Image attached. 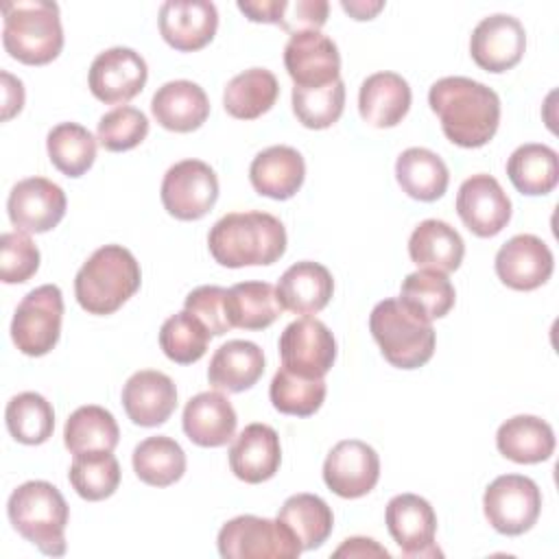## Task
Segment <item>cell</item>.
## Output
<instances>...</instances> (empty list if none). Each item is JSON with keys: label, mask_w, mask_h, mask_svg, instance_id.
Instances as JSON below:
<instances>
[{"label": "cell", "mask_w": 559, "mask_h": 559, "mask_svg": "<svg viewBox=\"0 0 559 559\" xmlns=\"http://www.w3.org/2000/svg\"><path fill=\"white\" fill-rule=\"evenodd\" d=\"M428 105L437 114L443 135L463 148L485 146L500 124L498 94L467 76H443L432 83Z\"/></svg>", "instance_id": "obj_1"}, {"label": "cell", "mask_w": 559, "mask_h": 559, "mask_svg": "<svg viewBox=\"0 0 559 559\" xmlns=\"http://www.w3.org/2000/svg\"><path fill=\"white\" fill-rule=\"evenodd\" d=\"M207 247L221 266H266L284 255L286 229L269 212H231L212 225Z\"/></svg>", "instance_id": "obj_2"}, {"label": "cell", "mask_w": 559, "mask_h": 559, "mask_svg": "<svg viewBox=\"0 0 559 559\" xmlns=\"http://www.w3.org/2000/svg\"><path fill=\"white\" fill-rule=\"evenodd\" d=\"M142 284L135 255L122 245L98 247L74 277V297L87 314H114Z\"/></svg>", "instance_id": "obj_3"}, {"label": "cell", "mask_w": 559, "mask_h": 559, "mask_svg": "<svg viewBox=\"0 0 559 559\" xmlns=\"http://www.w3.org/2000/svg\"><path fill=\"white\" fill-rule=\"evenodd\" d=\"M2 46L26 66H46L63 48L59 4L50 0H11L2 4Z\"/></svg>", "instance_id": "obj_4"}, {"label": "cell", "mask_w": 559, "mask_h": 559, "mask_svg": "<svg viewBox=\"0 0 559 559\" xmlns=\"http://www.w3.org/2000/svg\"><path fill=\"white\" fill-rule=\"evenodd\" d=\"M11 526L48 557L66 552V526L70 509L61 491L48 480L22 483L7 502Z\"/></svg>", "instance_id": "obj_5"}, {"label": "cell", "mask_w": 559, "mask_h": 559, "mask_svg": "<svg viewBox=\"0 0 559 559\" xmlns=\"http://www.w3.org/2000/svg\"><path fill=\"white\" fill-rule=\"evenodd\" d=\"M369 332L384 360L397 369H419L435 354L432 321L417 314L400 297L382 299L373 306Z\"/></svg>", "instance_id": "obj_6"}, {"label": "cell", "mask_w": 559, "mask_h": 559, "mask_svg": "<svg viewBox=\"0 0 559 559\" xmlns=\"http://www.w3.org/2000/svg\"><path fill=\"white\" fill-rule=\"evenodd\" d=\"M216 544L225 559H295L304 550L288 526L260 515H238L225 522Z\"/></svg>", "instance_id": "obj_7"}, {"label": "cell", "mask_w": 559, "mask_h": 559, "mask_svg": "<svg viewBox=\"0 0 559 559\" xmlns=\"http://www.w3.org/2000/svg\"><path fill=\"white\" fill-rule=\"evenodd\" d=\"M63 295L55 284H44L24 295L11 321V338L26 356H46L61 336Z\"/></svg>", "instance_id": "obj_8"}, {"label": "cell", "mask_w": 559, "mask_h": 559, "mask_svg": "<svg viewBox=\"0 0 559 559\" xmlns=\"http://www.w3.org/2000/svg\"><path fill=\"white\" fill-rule=\"evenodd\" d=\"M483 511L498 533L515 537L535 526L542 513V491L528 476L504 474L485 489Z\"/></svg>", "instance_id": "obj_9"}, {"label": "cell", "mask_w": 559, "mask_h": 559, "mask_svg": "<svg viewBox=\"0 0 559 559\" xmlns=\"http://www.w3.org/2000/svg\"><path fill=\"white\" fill-rule=\"evenodd\" d=\"M159 197L177 221H199L218 199V177L201 159H181L166 170Z\"/></svg>", "instance_id": "obj_10"}, {"label": "cell", "mask_w": 559, "mask_h": 559, "mask_svg": "<svg viewBox=\"0 0 559 559\" xmlns=\"http://www.w3.org/2000/svg\"><path fill=\"white\" fill-rule=\"evenodd\" d=\"M148 79L146 61L140 52L114 46L98 52L87 72V85L94 98L105 105H124L135 98Z\"/></svg>", "instance_id": "obj_11"}, {"label": "cell", "mask_w": 559, "mask_h": 559, "mask_svg": "<svg viewBox=\"0 0 559 559\" xmlns=\"http://www.w3.org/2000/svg\"><path fill=\"white\" fill-rule=\"evenodd\" d=\"M282 367L297 376L323 378L336 360V341L330 328L312 317L288 323L280 336Z\"/></svg>", "instance_id": "obj_12"}, {"label": "cell", "mask_w": 559, "mask_h": 559, "mask_svg": "<svg viewBox=\"0 0 559 559\" xmlns=\"http://www.w3.org/2000/svg\"><path fill=\"white\" fill-rule=\"evenodd\" d=\"M66 192L46 177H28L17 181L7 201V212L13 227L24 234L50 231L66 216Z\"/></svg>", "instance_id": "obj_13"}, {"label": "cell", "mask_w": 559, "mask_h": 559, "mask_svg": "<svg viewBox=\"0 0 559 559\" xmlns=\"http://www.w3.org/2000/svg\"><path fill=\"white\" fill-rule=\"evenodd\" d=\"M384 522L404 557H441L435 544L437 515L426 498L417 493L393 496L386 504Z\"/></svg>", "instance_id": "obj_14"}, {"label": "cell", "mask_w": 559, "mask_h": 559, "mask_svg": "<svg viewBox=\"0 0 559 559\" xmlns=\"http://www.w3.org/2000/svg\"><path fill=\"white\" fill-rule=\"evenodd\" d=\"M526 50V31L522 22L507 13L483 17L469 37L474 63L487 72L500 74L515 68Z\"/></svg>", "instance_id": "obj_15"}, {"label": "cell", "mask_w": 559, "mask_h": 559, "mask_svg": "<svg viewBox=\"0 0 559 559\" xmlns=\"http://www.w3.org/2000/svg\"><path fill=\"white\" fill-rule=\"evenodd\" d=\"M378 478L380 456L360 439L338 441L325 456L323 480L328 489L341 498L352 500L367 496L376 487Z\"/></svg>", "instance_id": "obj_16"}, {"label": "cell", "mask_w": 559, "mask_h": 559, "mask_svg": "<svg viewBox=\"0 0 559 559\" xmlns=\"http://www.w3.org/2000/svg\"><path fill=\"white\" fill-rule=\"evenodd\" d=\"M456 212L472 234L491 238L511 221V199L496 177L480 173L461 183L456 194Z\"/></svg>", "instance_id": "obj_17"}, {"label": "cell", "mask_w": 559, "mask_h": 559, "mask_svg": "<svg viewBox=\"0 0 559 559\" xmlns=\"http://www.w3.org/2000/svg\"><path fill=\"white\" fill-rule=\"evenodd\" d=\"M284 66L297 87H323L341 79L338 48L321 31L290 35L284 48Z\"/></svg>", "instance_id": "obj_18"}, {"label": "cell", "mask_w": 559, "mask_h": 559, "mask_svg": "<svg viewBox=\"0 0 559 559\" xmlns=\"http://www.w3.org/2000/svg\"><path fill=\"white\" fill-rule=\"evenodd\" d=\"M555 258L550 247L533 236L518 234L496 253V275L513 290H535L552 275Z\"/></svg>", "instance_id": "obj_19"}, {"label": "cell", "mask_w": 559, "mask_h": 559, "mask_svg": "<svg viewBox=\"0 0 559 559\" xmlns=\"http://www.w3.org/2000/svg\"><path fill=\"white\" fill-rule=\"evenodd\" d=\"M159 35L179 52L205 48L218 28V11L210 0H168L159 7Z\"/></svg>", "instance_id": "obj_20"}, {"label": "cell", "mask_w": 559, "mask_h": 559, "mask_svg": "<svg viewBox=\"0 0 559 559\" xmlns=\"http://www.w3.org/2000/svg\"><path fill=\"white\" fill-rule=\"evenodd\" d=\"M122 406L135 426H162L177 408V386L162 371H135L122 386Z\"/></svg>", "instance_id": "obj_21"}, {"label": "cell", "mask_w": 559, "mask_h": 559, "mask_svg": "<svg viewBox=\"0 0 559 559\" xmlns=\"http://www.w3.org/2000/svg\"><path fill=\"white\" fill-rule=\"evenodd\" d=\"M282 463L277 432L266 424H249L229 448V467L236 478L258 485L273 478Z\"/></svg>", "instance_id": "obj_22"}, {"label": "cell", "mask_w": 559, "mask_h": 559, "mask_svg": "<svg viewBox=\"0 0 559 559\" xmlns=\"http://www.w3.org/2000/svg\"><path fill=\"white\" fill-rule=\"evenodd\" d=\"M306 179V162L293 146L277 144L260 151L249 166V181L262 197L286 201L299 192Z\"/></svg>", "instance_id": "obj_23"}, {"label": "cell", "mask_w": 559, "mask_h": 559, "mask_svg": "<svg viewBox=\"0 0 559 559\" xmlns=\"http://www.w3.org/2000/svg\"><path fill=\"white\" fill-rule=\"evenodd\" d=\"M275 293L282 310L308 317L321 312L330 304L334 280L323 264L301 260L282 273Z\"/></svg>", "instance_id": "obj_24"}, {"label": "cell", "mask_w": 559, "mask_h": 559, "mask_svg": "<svg viewBox=\"0 0 559 559\" xmlns=\"http://www.w3.org/2000/svg\"><path fill=\"white\" fill-rule=\"evenodd\" d=\"M411 85L397 72H373L358 90L360 118L376 129L400 124L411 109Z\"/></svg>", "instance_id": "obj_25"}, {"label": "cell", "mask_w": 559, "mask_h": 559, "mask_svg": "<svg viewBox=\"0 0 559 559\" xmlns=\"http://www.w3.org/2000/svg\"><path fill=\"white\" fill-rule=\"evenodd\" d=\"M181 424L192 443L201 448H221L231 441L238 417L231 402L223 393L203 391L188 400Z\"/></svg>", "instance_id": "obj_26"}, {"label": "cell", "mask_w": 559, "mask_h": 559, "mask_svg": "<svg viewBox=\"0 0 559 559\" xmlns=\"http://www.w3.org/2000/svg\"><path fill=\"white\" fill-rule=\"evenodd\" d=\"M153 118L168 131L190 133L210 116V100L201 85L179 79L168 81L151 98Z\"/></svg>", "instance_id": "obj_27"}, {"label": "cell", "mask_w": 559, "mask_h": 559, "mask_svg": "<svg viewBox=\"0 0 559 559\" xmlns=\"http://www.w3.org/2000/svg\"><path fill=\"white\" fill-rule=\"evenodd\" d=\"M264 373V352L253 341L234 338L223 343L207 367V380L216 391L242 393Z\"/></svg>", "instance_id": "obj_28"}, {"label": "cell", "mask_w": 559, "mask_h": 559, "mask_svg": "<svg viewBox=\"0 0 559 559\" xmlns=\"http://www.w3.org/2000/svg\"><path fill=\"white\" fill-rule=\"evenodd\" d=\"M408 255L419 269L452 273L461 266L465 242L461 234L445 221L426 218L408 238Z\"/></svg>", "instance_id": "obj_29"}, {"label": "cell", "mask_w": 559, "mask_h": 559, "mask_svg": "<svg viewBox=\"0 0 559 559\" xmlns=\"http://www.w3.org/2000/svg\"><path fill=\"white\" fill-rule=\"evenodd\" d=\"M496 445L502 456L520 465L548 461L555 452V432L548 421L535 415H515L500 424Z\"/></svg>", "instance_id": "obj_30"}, {"label": "cell", "mask_w": 559, "mask_h": 559, "mask_svg": "<svg viewBox=\"0 0 559 559\" xmlns=\"http://www.w3.org/2000/svg\"><path fill=\"white\" fill-rule=\"evenodd\" d=\"M395 179L411 199L430 203L445 194L450 173L437 153L424 146H411L395 162Z\"/></svg>", "instance_id": "obj_31"}, {"label": "cell", "mask_w": 559, "mask_h": 559, "mask_svg": "<svg viewBox=\"0 0 559 559\" xmlns=\"http://www.w3.org/2000/svg\"><path fill=\"white\" fill-rule=\"evenodd\" d=\"M513 188L528 197H544L559 183V157L548 144H522L507 159Z\"/></svg>", "instance_id": "obj_32"}, {"label": "cell", "mask_w": 559, "mask_h": 559, "mask_svg": "<svg viewBox=\"0 0 559 559\" xmlns=\"http://www.w3.org/2000/svg\"><path fill=\"white\" fill-rule=\"evenodd\" d=\"M280 96V83L266 68H249L236 74L225 92L223 107L231 118L255 120L266 114Z\"/></svg>", "instance_id": "obj_33"}, {"label": "cell", "mask_w": 559, "mask_h": 559, "mask_svg": "<svg viewBox=\"0 0 559 559\" xmlns=\"http://www.w3.org/2000/svg\"><path fill=\"white\" fill-rule=\"evenodd\" d=\"M277 520L290 528L304 550L323 546L334 528V513L330 504L314 493H295L286 498Z\"/></svg>", "instance_id": "obj_34"}, {"label": "cell", "mask_w": 559, "mask_h": 559, "mask_svg": "<svg viewBox=\"0 0 559 559\" xmlns=\"http://www.w3.org/2000/svg\"><path fill=\"white\" fill-rule=\"evenodd\" d=\"M135 476L151 487L175 485L186 472V452L183 448L166 437L155 435L140 441L131 456Z\"/></svg>", "instance_id": "obj_35"}, {"label": "cell", "mask_w": 559, "mask_h": 559, "mask_svg": "<svg viewBox=\"0 0 559 559\" xmlns=\"http://www.w3.org/2000/svg\"><path fill=\"white\" fill-rule=\"evenodd\" d=\"M120 441V428L114 415L96 404L79 406L63 428V443L72 454L81 452H114Z\"/></svg>", "instance_id": "obj_36"}, {"label": "cell", "mask_w": 559, "mask_h": 559, "mask_svg": "<svg viewBox=\"0 0 559 559\" xmlns=\"http://www.w3.org/2000/svg\"><path fill=\"white\" fill-rule=\"evenodd\" d=\"M282 312L275 286L269 282H240L227 288V314L231 328L264 330Z\"/></svg>", "instance_id": "obj_37"}, {"label": "cell", "mask_w": 559, "mask_h": 559, "mask_svg": "<svg viewBox=\"0 0 559 559\" xmlns=\"http://www.w3.org/2000/svg\"><path fill=\"white\" fill-rule=\"evenodd\" d=\"M4 421L9 435L15 441L24 445H39L52 437L55 411L44 395L35 391H24L9 400Z\"/></svg>", "instance_id": "obj_38"}, {"label": "cell", "mask_w": 559, "mask_h": 559, "mask_svg": "<svg viewBox=\"0 0 559 559\" xmlns=\"http://www.w3.org/2000/svg\"><path fill=\"white\" fill-rule=\"evenodd\" d=\"M46 148L52 166L66 177L85 175L96 159V138L76 122H59L48 131Z\"/></svg>", "instance_id": "obj_39"}, {"label": "cell", "mask_w": 559, "mask_h": 559, "mask_svg": "<svg viewBox=\"0 0 559 559\" xmlns=\"http://www.w3.org/2000/svg\"><path fill=\"white\" fill-rule=\"evenodd\" d=\"M400 299L424 319L435 321L452 310L456 293L445 273L419 269L415 273H408L402 282Z\"/></svg>", "instance_id": "obj_40"}, {"label": "cell", "mask_w": 559, "mask_h": 559, "mask_svg": "<svg viewBox=\"0 0 559 559\" xmlns=\"http://www.w3.org/2000/svg\"><path fill=\"white\" fill-rule=\"evenodd\" d=\"M72 489L90 502L105 500L114 496L120 485V465L111 452H81L74 454V461L68 472Z\"/></svg>", "instance_id": "obj_41"}, {"label": "cell", "mask_w": 559, "mask_h": 559, "mask_svg": "<svg viewBox=\"0 0 559 559\" xmlns=\"http://www.w3.org/2000/svg\"><path fill=\"white\" fill-rule=\"evenodd\" d=\"M328 386L323 378H306L288 371L286 367H280L271 380L269 397L275 411L284 415L295 417H310L314 415L323 400H325Z\"/></svg>", "instance_id": "obj_42"}, {"label": "cell", "mask_w": 559, "mask_h": 559, "mask_svg": "<svg viewBox=\"0 0 559 559\" xmlns=\"http://www.w3.org/2000/svg\"><path fill=\"white\" fill-rule=\"evenodd\" d=\"M210 332L205 325L192 317L190 312L181 310L170 314L159 328V347L177 365H192L201 360L207 352Z\"/></svg>", "instance_id": "obj_43"}, {"label": "cell", "mask_w": 559, "mask_h": 559, "mask_svg": "<svg viewBox=\"0 0 559 559\" xmlns=\"http://www.w3.org/2000/svg\"><path fill=\"white\" fill-rule=\"evenodd\" d=\"M345 107V83L338 79L323 87H293V111L306 129L332 127Z\"/></svg>", "instance_id": "obj_44"}, {"label": "cell", "mask_w": 559, "mask_h": 559, "mask_svg": "<svg viewBox=\"0 0 559 559\" xmlns=\"http://www.w3.org/2000/svg\"><path fill=\"white\" fill-rule=\"evenodd\" d=\"M148 135V118L129 105L107 111L96 127V140L105 151L122 153L144 142Z\"/></svg>", "instance_id": "obj_45"}, {"label": "cell", "mask_w": 559, "mask_h": 559, "mask_svg": "<svg viewBox=\"0 0 559 559\" xmlns=\"http://www.w3.org/2000/svg\"><path fill=\"white\" fill-rule=\"evenodd\" d=\"M39 269V249L24 231H4L0 238V280L24 284Z\"/></svg>", "instance_id": "obj_46"}, {"label": "cell", "mask_w": 559, "mask_h": 559, "mask_svg": "<svg viewBox=\"0 0 559 559\" xmlns=\"http://www.w3.org/2000/svg\"><path fill=\"white\" fill-rule=\"evenodd\" d=\"M183 310L197 317L212 336H223L231 330V321L227 314V288L214 284L199 286L188 293Z\"/></svg>", "instance_id": "obj_47"}, {"label": "cell", "mask_w": 559, "mask_h": 559, "mask_svg": "<svg viewBox=\"0 0 559 559\" xmlns=\"http://www.w3.org/2000/svg\"><path fill=\"white\" fill-rule=\"evenodd\" d=\"M330 4L325 0H284V9L277 26L282 31L297 35L306 31H319L328 22Z\"/></svg>", "instance_id": "obj_48"}, {"label": "cell", "mask_w": 559, "mask_h": 559, "mask_svg": "<svg viewBox=\"0 0 559 559\" xmlns=\"http://www.w3.org/2000/svg\"><path fill=\"white\" fill-rule=\"evenodd\" d=\"M236 7L245 13L249 22L277 24L284 9V0H238Z\"/></svg>", "instance_id": "obj_49"}, {"label": "cell", "mask_w": 559, "mask_h": 559, "mask_svg": "<svg viewBox=\"0 0 559 559\" xmlns=\"http://www.w3.org/2000/svg\"><path fill=\"white\" fill-rule=\"evenodd\" d=\"M0 76H2V120H11L15 114L22 111L24 85L20 79L11 76L7 70H2Z\"/></svg>", "instance_id": "obj_50"}, {"label": "cell", "mask_w": 559, "mask_h": 559, "mask_svg": "<svg viewBox=\"0 0 559 559\" xmlns=\"http://www.w3.org/2000/svg\"><path fill=\"white\" fill-rule=\"evenodd\" d=\"M334 557H384L389 559V550L382 548L376 539L371 537H347L336 550H334Z\"/></svg>", "instance_id": "obj_51"}, {"label": "cell", "mask_w": 559, "mask_h": 559, "mask_svg": "<svg viewBox=\"0 0 559 559\" xmlns=\"http://www.w3.org/2000/svg\"><path fill=\"white\" fill-rule=\"evenodd\" d=\"M343 11L349 13L354 20H373L382 9H384V2H362V0H343L341 2Z\"/></svg>", "instance_id": "obj_52"}]
</instances>
